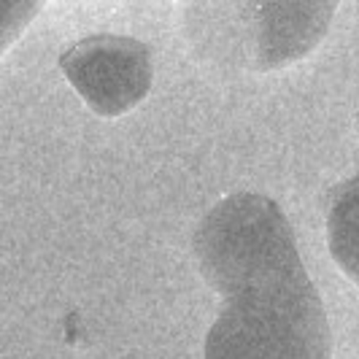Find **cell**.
I'll use <instances>...</instances> for the list:
<instances>
[{
	"label": "cell",
	"instance_id": "obj_1",
	"mask_svg": "<svg viewBox=\"0 0 359 359\" xmlns=\"http://www.w3.org/2000/svg\"><path fill=\"white\" fill-rule=\"evenodd\" d=\"M200 268L222 294L205 359H330V327L273 200L235 195L205 216Z\"/></svg>",
	"mask_w": 359,
	"mask_h": 359
},
{
	"label": "cell",
	"instance_id": "obj_2",
	"mask_svg": "<svg viewBox=\"0 0 359 359\" xmlns=\"http://www.w3.org/2000/svg\"><path fill=\"white\" fill-rule=\"evenodd\" d=\"M62 71L97 114H125L149 90V52L130 38H92L62 54Z\"/></svg>",
	"mask_w": 359,
	"mask_h": 359
},
{
	"label": "cell",
	"instance_id": "obj_3",
	"mask_svg": "<svg viewBox=\"0 0 359 359\" xmlns=\"http://www.w3.org/2000/svg\"><path fill=\"white\" fill-rule=\"evenodd\" d=\"M327 233L335 262L359 284V173L332 192Z\"/></svg>",
	"mask_w": 359,
	"mask_h": 359
},
{
	"label": "cell",
	"instance_id": "obj_4",
	"mask_svg": "<svg viewBox=\"0 0 359 359\" xmlns=\"http://www.w3.org/2000/svg\"><path fill=\"white\" fill-rule=\"evenodd\" d=\"M38 3H0V54L6 52L19 33L38 14Z\"/></svg>",
	"mask_w": 359,
	"mask_h": 359
}]
</instances>
